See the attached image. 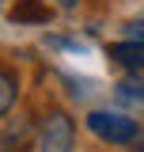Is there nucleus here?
I'll return each mask as SVG.
<instances>
[{
  "mask_svg": "<svg viewBox=\"0 0 144 152\" xmlns=\"http://www.w3.org/2000/svg\"><path fill=\"white\" fill-rule=\"evenodd\" d=\"M125 34L133 38V42H144V15L133 19V23H125Z\"/></svg>",
  "mask_w": 144,
  "mask_h": 152,
  "instance_id": "7",
  "label": "nucleus"
},
{
  "mask_svg": "<svg viewBox=\"0 0 144 152\" xmlns=\"http://www.w3.org/2000/svg\"><path fill=\"white\" fill-rule=\"evenodd\" d=\"M49 4H57V8H65V12H72V8H76V0H49Z\"/></svg>",
  "mask_w": 144,
  "mask_h": 152,
  "instance_id": "8",
  "label": "nucleus"
},
{
  "mask_svg": "<svg viewBox=\"0 0 144 152\" xmlns=\"http://www.w3.org/2000/svg\"><path fill=\"white\" fill-rule=\"evenodd\" d=\"M31 148V122H12L0 133V152H27Z\"/></svg>",
  "mask_w": 144,
  "mask_h": 152,
  "instance_id": "4",
  "label": "nucleus"
},
{
  "mask_svg": "<svg viewBox=\"0 0 144 152\" xmlns=\"http://www.w3.org/2000/svg\"><path fill=\"white\" fill-rule=\"evenodd\" d=\"M106 53L114 57V65H121V69H129V72H140L144 69V42L125 38V42H114Z\"/></svg>",
  "mask_w": 144,
  "mask_h": 152,
  "instance_id": "3",
  "label": "nucleus"
},
{
  "mask_svg": "<svg viewBox=\"0 0 144 152\" xmlns=\"http://www.w3.org/2000/svg\"><path fill=\"white\" fill-rule=\"evenodd\" d=\"M137 152H144V145H140V148H137Z\"/></svg>",
  "mask_w": 144,
  "mask_h": 152,
  "instance_id": "9",
  "label": "nucleus"
},
{
  "mask_svg": "<svg viewBox=\"0 0 144 152\" xmlns=\"http://www.w3.org/2000/svg\"><path fill=\"white\" fill-rule=\"evenodd\" d=\"M15 99H19V80H15L12 69H4V65H0V118H8V114H12Z\"/></svg>",
  "mask_w": 144,
  "mask_h": 152,
  "instance_id": "5",
  "label": "nucleus"
},
{
  "mask_svg": "<svg viewBox=\"0 0 144 152\" xmlns=\"http://www.w3.org/2000/svg\"><path fill=\"white\" fill-rule=\"evenodd\" d=\"M87 129L106 141V145H137L140 137V126L133 114H121V110H91L87 114Z\"/></svg>",
  "mask_w": 144,
  "mask_h": 152,
  "instance_id": "1",
  "label": "nucleus"
},
{
  "mask_svg": "<svg viewBox=\"0 0 144 152\" xmlns=\"http://www.w3.org/2000/svg\"><path fill=\"white\" fill-rule=\"evenodd\" d=\"M49 15V12H46V8H42V4H23V8H15V19H46Z\"/></svg>",
  "mask_w": 144,
  "mask_h": 152,
  "instance_id": "6",
  "label": "nucleus"
},
{
  "mask_svg": "<svg viewBox=\"0 0 144 152\" xmlns=\"http://www.w3.org/2000/svg\"><path fill=\"white\" fill-rule=\"evenodd\" d=\"M76 148V126L65 110L46 114L42 129H38V152H72Z\"/></svg>",
  "mask_w": 144,
  "mask_h": 152,
  "instance_id": "2",
  "label": "nucleus"
}]
</instances>
